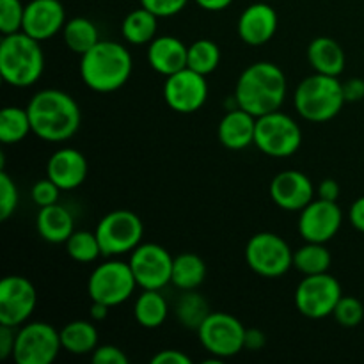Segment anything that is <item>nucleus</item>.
<instances>
[{
	"instance_id": "f257e3e1",
	"label": "nucleus",
	"mask_w": 364,
	"mask_h": 364,
	"mask_svg": "<svg viewBox=\"0 0 364 364\" xmlns=\"http://www.w3.org/2000/svg\"><path fill=\"white\" fill-rule=\"evenodd\" d=\"M32 134L46 142H64L80 128L82 114L75 98L60 89H43L27 105Z\"/></svg>"
},
{
	"instance_id": "f03ea898",
	"label": "nucleus",
	"mask_w": 364,
	"mask_h": 364,
	"mask_svg": "<svg viewBox=\"0 0 364 364\" xmlns=\"http://www.w3.org/2000/svg\"><path fill=\"white\" fill-rule=\"evenodd\" d=\"M287 98V77L277 64L259 60L242 71L235 87L237 107L255 117L276 112Z\"/></svg>"
},
{
	"instance_id": "7ed1b4c3",
	"label": "nucleus",
	"mask_w": 364,
	"mask_h": 364,
	"mask_svg": "<svg viewBox=\"0 0 364 364\" xmlns=\"http://www.w3.org/2000/svg\"><path fill=\"white\" fill-rule=\"evenodd\" d=\"M134 60L127 46L102 39L80 55V77L96 92H114L130 80Z\"/></svg>"
},
{
	"instance_id": "20e7f679",
	"label": "nucleus",
	"mask_w": 364,
	"mask_h": 364,
	"mask_svg": "<svg viewBox=\"0 0 364 364\" xmlns=\"http://www.w3.org/2000/svg\"><path fill=\"white\" fill-rule=\"evenodd\" d=\"M45 71V53L41 41L23 31L7 34L0 43V75L13 87H28Z\"/></svg>"
},
{
	"instance_id": "39448f33",
	"label": "nucleus",
	"mask_w": 364,
	"mask_h": 364,
	"mask_svg": "<svg viewBox=\"0 0 364 364\" xmlns=\"http://www.w3.org/2000/svg\"><path fill=\"white\" fill-rule=\"evenodd\" d=\"M345 103L343 82L331 75H309L299 84L294 95V105L299 116L311 123H327L334 119Z\"/></svg>"
},
{
	"instance_id": "423d86ee",
	"label": "nucleus",
	"mask_w": 364,
	"mask_h": 364,
	"mask_svg": "<svg viewBox=\"0 0 364 364\" xmlns=\"http://www.w3.org/2000/svg\"><path fill=\"white\" fill-rule=\"evenodd\" d=\"M255 144L263 155L287 159L295 155L302 144V130L288 114L276 110L256 117Z\"/></svg>"
},
{
	"instance_id": "0eeeda50",
	"label": "nucleus",
	"mask_w": 364,
	"mask_h": 364,
	"mask_svg": "<svg viewBox=\"0 0 364 364\" xmlns=\"http://www.w3.org/2000/svg\"><path fill=\"white\" fill-rule=\"evenodd\" d=\"M137 288L134 272L130 263L119 262V259H109L102 263L91 272L87 281V294L92 302L116 308L132 297Z\"/></svg>"
},
{
	"instance_id": "6e6552de",
	"label": "nucleus",
	"mask_w": 364,
	"mask_h": 364,
	"mask_svg": "<svg viewBox=\"0 0 364 364\" xmlns=\"http://www.w3.org/2000/svg\"><path fill=\"white\" fill-rule=\"evenodd\" d=\"M245 262L258 276L281 277L294 267V251L283 237L270 231H262L249 238Z\"/></svg>"
},
{
	"instance_id": "1a4fd4ad",
	"label": "nucleus",
	"mask_w": 364,
	"mask_h": 364,
	"mask_svg": "<svg viewBox=\"0 0 364 364\" xmlns=\"http://www.w3.org/2000/svg\"><path fill=\"white\" fill-rule=\"evenodd\" d=\"M144 224L130 210H114L107 213L96 226V237L103 256H121L132 252L142 244Z\"/></svg>"
},
{
	"instance_id": "9d476101",
	"label": "nucleus",
	"mask_w": 364,
	"mask_h": 364,
	"mask_svg": "<svg viewBox=\"0 0 364 364\" xmlns=\"http://www.w3.org/2000/svg\"><path fill=\"white\" fill-rule=\"evenodd\" d=\"M63 350L60 331L46 322H27L16 331V364H52Z\"/></svg>"
},
{
	"instance_id": "9b49d317",
	"label": "nucleus",
	"mask_w": 364,
	"mask_h": 364,
	"mask_svg": "<svg viewBox=\"0 0 364 364\" xmlns=\"http://www.w3.org/2000/svg\"><path fill=\"white\" fill-rule=\"evenodd\" d=\"M341 297V284L329 272L304 276L295 290V308L308 318L320 320L333 315Z\"/></svg>"
},
{
	"instance_id": "f8f14e48",
	"label": "nucleus",
	"mask_w": 364,
	"mask_h": 364,
	"mask_svg": "<svg viewBox=\"0 0 364 364\" xmlns=\"http://www.w3.org/2000/svg\"><path fill=\"white\" fill-rule=\"evenodd\" d=\"M203 347L219 359L233 358L244 350L245 327L230 313L213 311L198 331Z\"/></svg>"
},
{
	"instance_id": "ddd939ff",
	"label": "nucleus",
	"mask_w": 364,
	"mask_h": 364,
	"mask_svg": "<svg viewBox=\"0 0 364 364\" xmlns=\"http://www.w3.org/2000/svg\"><path fill=\"white\" fill-rule=\"evenodd\" d=\"M174 258L159 244H141L130 252V269L142 290H162L171 283Z\"/></svg>"
},
{
	"instance_id": "4468645a",
	"label": "nucleus",
	"mask_w": 364,
	"mask_h": 364,
	"mask_svg": "<svg viewBox=\"0 0 364 364\" xmlns=\"http://www.w3.org/2000/svg\"><path fill=\"white\" fill-rule=\"evenodd\" d=\"M164 100L167 107L178 114H194L206 103L208 98V82L205 75L183 68L176 73L166 77Z\"/></svg>"
},
{
	"instance_id": "2eb2a0df",
	"label": "nucleus",
	"mask_w": 364,
	"mask_h": 364,
	"mask_svg": "<svg viewBox=\"0 0 364 364\" xmlns=\"http://www.w3.org/2000/svg\"><path fill=\"white\" fill-rule=\"evenodd\" d=\"M38 304L36 288L27 277L7 276L0 281V323L18 329L34 313Z\"/></svg>"
},
{
	"instance_id": "dca6fc26",
	"label": "nucleus",
	"mask_w": 364,
	"mask_h": 364,
	"mask_svg": "<svg viewBox=\"0 0 364 364\" xmlns=\"http://www.w3.org/2000/svg\"><path fill=\"white\" fill-rule=\"evenodd\" d=\"M343 223V213L336 201L313 199L299 217V233L306 242L327 244L340 231Z\"/></svg>"
},
{
	"instance_id": "f3484780",
	"label": "nucleus",
	"mask_w": 364,
	"mask_h": 364,
	"mask_svg": "<svg viewBox=\"0 0 364 364\" xmlns=\"http://www.w3.org/2000/svg\"><path fill=\"white\" fill-rule=\"evenodd\" d=\"M315 196L313 181L301 171H281L270 181V198L287 212H301Z\"/></svg>"
},
{
	"instance_id": "a211bd4d",
	"label": "nucleus",
	"mask_w": 364,
	"mask_h": 364,
	"mask_svg": "<svg viewBox=\"0 0 364 364\" xmlns=\"http://www.w3.org/2000/svg\"><path fill=\"white\" fill-rule=\"evenodd\" d=\"M66 21V11L59 0H31L25 6L21 31L38 41H46L63 31Z\"/></svg>"
},
{
	"instance_id": "6ab92c4d",
	"label": "nucleus",
	"mask_w": 364,
	"mask_h": 364,
	"mask_svg": "<svg viewBox=\"0 0 364 364\" xmlns=\"http://www.w3.org/2000/svg\"><path fill=\"white\" fill-rule=\"evenodd\" d=\"M277 23L279 20L276 9L265 2H256L242 11L237 31L244 43L251 46H262L274 38Z\"/></svg>"
},
{
	"instance_id": "aec40b11",
	"label": "nucleus",
	"mask_w": 364,
	"mask_h": 364,
	"mask_svg": "<svg viewBox=\"0 0 364 364\" xmlns=\"http://www.w3.org/2000/svg\"><path fill=\"white\" fill-rule=\"evenodd\" d=\"M87 159L75 148H63L53 153L46 164V176L60 188L73 191L87 178Z\"/></svg>"
},
{
	"instance_id": "412c9836",
	"label": "nucleus",
	"mask_w": 364,
	"mask_h": 364,
	"mask_svg": "<svg viewBox=\"0 0 364 364\" xmlns=\"http://www.w3.org/2000/svg\"><path fill=\"white\" fill-rule=\"evenodd\" d=\"M188 46L174 36H159L149 43L148 63L156 73L169 77L187 68Z\"/></svg>"
},
{
	"instance_id": "4be33fe9",
	"label": "nucleus",
	"mask_w": 364,
	"mask_h": 364,
	"mask_svg": "<svg viewBox=\"0 0 364 364\" xmlns=\"http://www.w3.org/2000/svg\"><path fill=\"white\" fill-rule=\"evenodd\" d=\"M217 134H219V141L224 148L240 151V149L255 144L256 117L247 110L237 107V109L224 114Z\"/></svg>"
},
{
	"instance_id": "5701e85b",
	"label": "nucleus",
	"mask_w": 364,
	"mask_h": 364,
	"mask_svg": "<svg viewBox=\"0 0 364 364\" xmlns=\"http://www.w3.org/2000/svg\"><path fill=\"white\" fill-rule=\"evenodd\" d=\"M36 230L39 237L50 244H66L75 231L73 215L59 203L41 206L36 217Z\"/></svg>"
},
{
	"instance_id": "b1692460",
	"label": "nucleus",
	"mask_w": 364,
	"mask_h": 364,
	"mask_svg": "<svg viewBox=\"0 0 364 364\" xmlns=\"http://www.w3.org/2000/svg\"><path fill=\"white\" fill-rule=\"evenodd\" d=\"M308 60L315 73L340 77L345 70V52L340 43L333 38L320 36L308 46Z\"/></svg>"
},
{
	"instance_id": "393cba45",
	"label": "nucleus",
	"mask_w": 364,
	"mask_h": 364,
	"mask_svg": "<svg viewBox=\"0 0 364 364\" xmlns=\"http://www.w3.org/2000/svg\"><path fill=\"white\" fill-rule=\"evenodd\" d=\"M60 343L64 350L75 355L92 354L98 347V331L95 323L85 320H73L60 329Z\"/></svg>"
},
{
	"instance_id": "a878e982",
	"label": "nucleus",
	"mask_w": 364,
	"mask_h": 364,
	"mask_svg": "<svg viewBox=\"0 0 364 364\" xmlns=\"http://www.w3.org/2000/svg\"><path fill=\"white\" fill-rule=\"evenodd\" d=\"M169 315V306L160 290H142L134 306L135 322L144 329H156Z\"/></svg>"
},
{
	"instance_id": "bb28decb",
	"label": "nucleus",
	"mask_w": 364,
	"mask_h": 364,
	"mask_svg": "<svg viewBox=\"0 0 364 364\" xmlns=\"http://www.w3.org/2000/svg\"><path fill=\"white\" fill-rule=\"evenodd\" d=\"M156 31H159V16L146 7L128 13L121 23V34L132 45L151 43L156 38Z\"/></svg>"
},
{
	"instance_id": "cd10ccee",
	"label": "nucleus",
	"mask_w": 364,
	"mask_h": 364,
	"mask_svg": "<svg viewBox=\"0 0 364 364\" xmlns=\"http://www.w3.org/2000/svg\"><path fill=\"white\" fill-rule=\"evenodd\" d=\"M206 277V265L203 258L194 252H181L174 256L173 262V277L171 283L180 290H196L203 284Z\"/></svg>"
},
{
	"instance_id": "c85d7f7f",
	"label": "nucleus",
	"mask_w": 364,
	"mask_h": 364,
	"mask_svg": "<svg viewBox=\"0 0 364 364\" xmlns=\"http://www.w3.org/2000/svg\"><path fill=\"white\" fill-rule=\"evenodd\" d=\"M63 39L68 48L78 55H84L85 52H89L92 46L102 41L95 21L85 16H75L68 20L63 28Z\"/></svg>"
},
{
	"instance_id": "c756f323",
	"label": "nucleus",
	"mask_w": 364,
	"mask_h": 364,
	"mask_svg": "<svg viewBox=\"0 0 364 364\" xmlns=\"http://www.w3.org/2000/svg\"><path fill=\"white\" fill-rule=\"evenodd\" d=\"M210 313L212 311H210L206 299L196 290L183 291V295L178 299L176 306H174V315H176L178 322L191 331H199Z\"/></svg>"
},
{
	"instance_id": "7c9ffc66",
	"label": "nucleus",
	"mask_w": 364,
	"mask_h": 364,
	"mask_svg": "<svg viewBox=\"0 0 364 364\" xmlns=\"http://www.w3.org/2000/svg\"><path fill=\"white\" fill-rule=\"evenodd\" d=\"M331 256L329 249L326 244H318V242H306L301 249L294 252V269L304 276H315V274L329 272Z\"/></svg>"
},
{
	"instance_id": "2f4dec72",
	"label": "nucleus",
	"mask_w": 364,
	"mask_h": 364,
	"mask_svg": "<svg viewBox=\"0 0 364 364\" xmlns=\"http://www.w3.org/2000/svg\"><path fill=\"white\" fill-rule=\"evenodd\" d=\"M32 132L27 109L6 107L0 112V141L4 144H18Z\"/></svg>"
},
{
	"instance_id": "473e14b6",
	"label": "nucleus",
	"mask_w": 364,
	"mask_h": 364,
	"mask_svg": "<svg viewBox=\"0 0 364 364\" xmlns=\"http://www.w3.org/2000/svg\"><path fill=\"white\" fill-rule=\"evenodd\" d=\"M220 63V50L217 43L212 39H198L192 45H188V59L187 68L198 71L201 75H210L217 70Z\"/></svg>"
},
{
	"instance_id": "72a5a7b5",
	"label": "nucleus",
	"mask_w": 364,
	"mask_h": 364,
	"mask_svg": "<svg viewBox=\"0 0 364 364\" xmlns=\"http://www.w3.org/2000/svg\"><path fill=\"white\" fill-rule=\"evenodd\" d=\"M66 252L71 259L78 263H92L102 255V245H100L96 231H73L66 242Z\"/></svg>"
},
{
	"instance_id": "f704fd0d",
	"label": "nucleus",
	"mask_w": 364,
	"mask_h": 364,
	"mask_svg": "<svg viewBox=\"0 0 364 364\" xmlns=\"http://www.w3.org/2000/svg\"><path fill=\"white\" fill-rule=\"evenodd\" d=\"M25 6L21 0H0V32L4 36L20 32L23 27Z\"/></svg>"
},
{
	"instance_id": "c9c22d12",
	"label": "nucleus",
	"mask_w": 364,
	"mask_h": 364,
	"mask_svg": "<svg viewBox=\"0 0 364 364\" xmlns=\"http://www.w3.org/2000/svg\"><path fill=\"white\" fill-rule=\"evenodd\" d=\"M334 320L341 327H358L364 318V306L355 297H341L333 311Z\"/></svg>"
},
{
	"instance_id": "e433bc0d",
	"label": "nucleus",
	"mask_w": 364,
	"mask_h": 364,
	"mask_svg": "<svg viewBox=\"0 0 364 364\" xmlns=\"http://www.w3.org/2000/svg\"><path fill=\"white\" fill-rule=\"evenodd\" d=\"M18 187L14 183L13 178L6 173L0 171V220H7L18 208Z\"/></svg>"
},
{
	"instance_id": "4c0bfd02",
	"label": "nucleus",
	"mask_w": 364,
	"mask_h": 364,
	"mask_svg": "<svg viewBox=\"0 0 364 364\" xmlns=\"http://www.w3.org/2000/svg\"><path fill=\"white\" fill-rule=\"evenodd\" d=\"M32 201L41 208V206H48V205H55L59 201V196H60V188L50 180L48 176L45 180H39L32 185Z\"/></svg>"
},
{
	"instance_id": "58836bf2",
	"label": "nucleus",
	"mask_w": 364,
	"mask_h": 364,
	"mask_svg": "<svg viewBox=\"0 0 364 364\" xmlns=\"http://www.w3.org/2000/svg\"><path fill=\"white\" fill-rule=\"evenodd\" d=\"M188 0H141V6L151 11L159 18H169L181 13L187 7Z\"/></svg>"
},
{
	"instance_id": "ea45409f",
	"label": "nucleus",
	"mask_w": 364,
	"mask_h": 364,
	"mask_svg": "<svg viewBox=\"0 0 364 364\" xmlns=\"http://www.w3.org/2000/svg\"><path fill=\"white\" fill-rule=\"evenodd\" d=\"M91 359L95 364H128V355L114 345H98Z\"/></svg>"
},
{
	"instance_id": "a19ab883",
	"label": "nucleus",
	"mask_w": 364,
	"mask_h": 364,
	"mask_svg": "<svg viewBox=\"0 0 364 364\" xmlns=\"http://www.w3.org/2000/svg\"><path fill=\"white\" fill-rule=\"evenodd\" d=\"M151 364H192V359L185 352L171 348V350H160L151 358Z\"/></svg>"
},
{
	"instance_id": "79ce46f5",
	"label": "nucleus",
	"mask_w": 364,
	"mask_h": 364,
	"mask_svg": "<svg viewBox=\"0 0 364 364\" xmlns=\"http://www.w3.org/2000/svg\"><path fill=\"white\" fill-rule=\"evenodd\" d=\"M14 343H16V331H14V327L0 323V359H7L13 355Z\"/></svg>"
},
{
	"instance_id": "37998d69",
	"label": "nucleus",
	"mask_w": 364,
	"mask_h": 364,
	"mask_svg": "<svg viewBox=\"0 0 364 364\" xmlns=\"http://www.w3.org/2000/svg\"><path fill=\"white\" fill-rule=\"evenodd\" d=\"M343 95L347 102H361L364 98L363 78H348L347 82H343Z\"/></svg>"
},
{
	"instance_id": "c03bdc74",
	"label": "nucleus",
	"mask_w": 364,
	"mask_h": 364,
	"mask_svg": "<svg viewBox=\"0 0 364 364\" xmlns=\"http://www.w3.org/2000/svg\"><path fill=\"white\" fill-rule=\"evenodd\" d=\"M340 183L333 178H326V180L320 181L318 188H316V196L320 199H327V201H338L340 198Z\"/></svg>"
},
{
	"instance_id": "a18cd8bd",
	"label": "nucleus",
	"mask_w": 364,
	"mask_h": 364,
	"mask_svg": "<svg viewBox=\"0 0 364 364\" xmlns=\"http://www.w3.org/2000/svg\"><path fill=\"white\" fill-rule=\"evenodd\" d=\"M267 338L263 331L259 329H245V340H244V350L258 352L265 347Z\"/></svg>"
},
{
	"instance_id": "49530a36",
	"label": "nucleus",
	"mask_w": 364,
	"mask_h": 364,
	"mask_svg": "<svg viewBox=\"0 0 364 364\" xmlns=\"http://www.w3.org/2000/svg\"><path fill=\"white\" fill-rule=\"evenodd\" d=\"M348 220H350L352 228L364 233V196L352 203L350 210H348Z\"/></svg>"
},
{
	"instance_id": "de8ad7c7",
	"label": "nucleus",
	"mask_w": 364,
	"mask_h": 364,
	"mask_svg": "<svg viewBox=\"0 0 364 364\" xmlns=\"http://www.w3.org/2000/svg\"><path fill=\"white\" fill-rule=\"evenodd\" d=\"M194 2L205 11H223L230 7L233 0H194Z\"/></svg>"
},
{
	"instance_id": "09e8293b",
	"label": "nucleus",
	"mask_w": 364,
	"mask_h": 364,
	"mask_svg": "<svg viewBox=\"0 0 364 364\" xmlns=\"http://www.w3.org/2000/svg\"><path fill=\"white\" fill-rule=\"evenodd\" d=\"M109 309H110V306L102 304V302H92L91 309H89L91 320H95V322H103V320L109 316Z\"/></svg>"
}]
</instances>
